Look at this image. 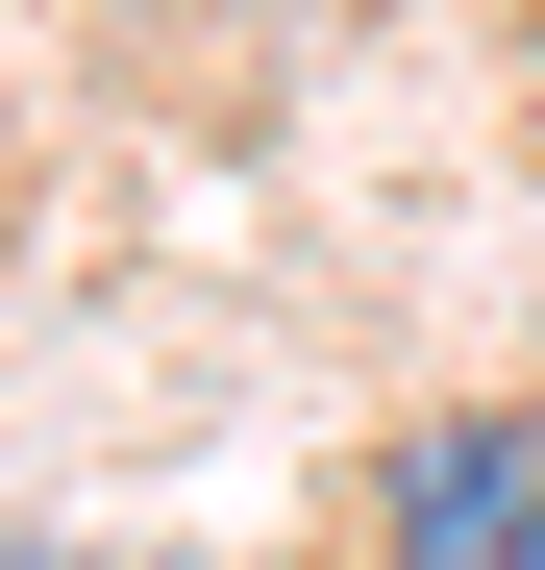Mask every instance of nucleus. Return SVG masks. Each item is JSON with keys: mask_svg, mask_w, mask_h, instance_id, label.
<instances>
[{"mask_svg": "<svg viewBox=\"0 0 545 570\" xmlns=\"http://www.w3.org/2000/svg\"><path fill=\"white\" fill-rule=\"evenodd\" d=\"M373 570H545V397H446L373 471Z\"/></svg>", "mask_w": 545, "mask_h": 570, "instance_id": "1", "label": "nucleus"}]
</instances>
